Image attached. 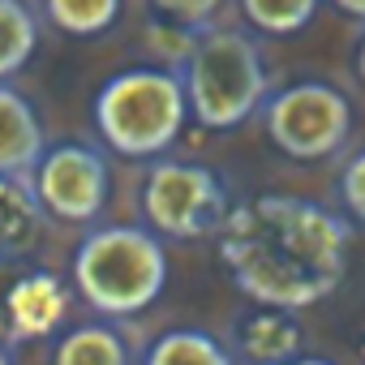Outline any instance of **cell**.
Masks as SVG:
<instances>
[{"label":"cell","mask_w":365,"mask_h":365,"mask_svg":"<svg viewBox=\"0 0 365 365\" xmlns=\"http://www.w3.org/2000/svg\"><path fill=\"white\" fill-rule=\"evenodd\" d=\"M348 254L352 224L309 198L262 194L237 207L220 228V262L232 284L250 301L292 314L339 288Z\"/></svg>","instance_id":"6da1fadb"},{"label":"cell","mask_w":365,"mask_h":365,"mask_svg":"<svg viewBox=\"0 0 365 365\" xmlns=\"http://www.w3.org/2000/svg\"><path fill=\"white\" fill-rule=\"evenodd\" d=\"M73 288L103 318H133L150 309L168 284V250L155 228L103 224L73 250Z\"/></svg>","instance_id":"7a4b0ae2"},{"label":"cell","mask_w":365,"mask_h":365,"mask_svg":"<svg viewBox=\"0 0 365 365\" xmlns=\"http://www.w3.org/2000/svg\"><path fill=\"white\" fill-rule=\"evenodd\" d=\"M190 120L180 69L138 65L112 73L95 95V129L125 159H159Z\"/></svg>","instance_id":"3957f363"},{"label":"cell","mask_w":365,"mask_h":365,"mask_svg":"<svg viewBox=\"0 0 365 365\" xmlns=\"http://www.w3.org/2000/svg\"><path fill=\"white\" fill-rule=\"evenodd\" d=\"M176 69L185 78L190 116L202 129H237L267 103V61L245 31H202Z\"/></svg>","instance_id":"277c9868"},{"label":"cell","mask_w":365,"mask_h":365,"mask_svg":"<svg viewBox=\"0 0 365 365\" xmlns=\"http://www.w3.org/2000/svg\"><path fill=\"white\" fill-rule=\"evenodd\" d=\"M142 215L168 241L220 237L232 215L228 180L194 159H155L142 176Z\"/></svg>","instance_id":"5b68a950"},{"label":"cell","mask_w":365,"mask_h":365,"mask_svg":"<svg viewBox=\"0 0 365 365\" xmlns=\"http://www.w3.org/2000/svg\"><path fill=\"white\" fill-rule=\"evenodd\" d=\"M267 138L297 163H318L344 150L352 133V103L339 86L305 78L292 82L262 103Z\"/></svg>","instance_id":"8992f818"},{"label":"cell","mask_w":365,"mask_h":365,"mask_svg":"<svg viewBox=\"0 0 365 365\" xmlns=\"http://www.w3.org/2000/svg\"><path fill=\"white\" fill-rule=\"evenodd\" d=\"M31 185L61 224H95L112 198V168L99 146L86 142H56L43 150L39 168L31 172Z\"/></svg>","instance_id":"52a82bcc"},{"label":"cell","mask_w":365,"mask_h":365,"mask_svg":"<svg viewBox=\"0 0 365 365\" xmlns=\"http://www.w3.org/2000/svg\"><path fill=\"white\" fill-rule=\"evenodd\" d=\"M61 318H65V288H61L56 275H48V271H22L18 279H9L5 309H0V327H5L9 344L43 339V335L56 331Z\"/></svg>","instance_id":"ba28073f"},{"label":"cell","mask_w":365,"mask_h":365,"mask_svg":"<svg viewBox=\"0 0 365 365\" xmlns=\"http://www.w3.org/2000/svg\"><path fill=\"white\" fill-rule=\"evenodd\" d=\"M43 150H48V138H43L39 112L18 86L0 82V176H31Z\"/></svg>","instance_id":"9c48e42d"},{"label":"cell","mask_w":365,"mask_h":365,"mask_svg":"<svg viewBox=\"0 0 365 365\" xmlns=\"http://www.w3.org/2000/svg\"><path fill=\"white\" fill-rule=\"evenodd\" d=\"M43 220L48 211L31 176H0V262L31 254L43 232Z\"/></svg>","instance_id":"30bf717a"},{"label":"cell","mask_w":365,"mask_h":365,"mask_svg":"<svg viewBox=\"0 0 365 365\" xmlns=\"http://www.w3.org/2000/svg\"><path fill=\"white\" fill-rule=\"evenodd\" d=\"M237 348L250 365H284L297 356L301 348V331H297V318L292 309H275V305H262L258 314H245L237 322Z\"/></svg>","instance_id":"8fae6325"},{"label":"cell","mask_w":365,"mask_h":365,"mask_svg":"<svg viewBox=\"0 0 365 365\" xmlns=\"http://www.w3.org/2000/svg\"><path fill=\"white\" fill-rule=\"evenodd\" d=\"M52 365H129V344L120 339L116 327L82 322L56 339Z\"/></svg>","instance_id":"7c38bea8"},{"label":"cell","mask_w":365,"mask_h":365,"mask_svg":"<svg viewBox=\"0 0 365 365\" xmlns=\"http://www.w3.org/2000/svg\"><path fill=\"white\" fill-rule=\"evenodd\" d=\"M142 365H237V361L215 335L198 327H172L146 348Z\"/></svg>","instance_id":"4fadbf2b"},{"label":"cell","mask_w":365,"mask_h":365,"mask_svg":"<svg viewBox=\"0 0 365 365\" xmlns=\"http://www.w3.org/2000/svg\"><path fill=\"white\" fill-rule=\"evenodd\" d=\"M39 48V22L22 0H0V82L18 78Z\"/></svg>","instance_id":"5bb4252c"},{"label":"cell","mask_w":365,"mask_h":365,"mask_svg":"<svg viewBox=\"0 0 365 365\" xmlns=\"http://www.w3.org/2000/svg\"><path fill=\"white\" fill-rule=\"evenodd\" d=\"M120 5L125 0H43V14L56 31L91 39V35H103L116 26Z\"/></svg>","instance_id":"9a60e30c"},{"label":"cell","mask_w":365,"mask_h":365,"mask_svg":"<svg viewBox=\"0 0 365 365\" xmlns=\"http://www.w3.org/2000/svg\"><path fill=\"white\" fill-rule=\"evenodd\" d=\"M245 22L262 35H301L318 9H322V0H237Z\"/></svg>","instance_id":"2e32d148"},{"label":"cell","mask_w":365,"mask_h":365,"mask_svg":"<svg viewBox=\"0 0 365 365\" xmlns=\"http://www.w3.org/2000/svg\"><path fill=\"white\" fill-rule=\"evenodd\" d=\"M150 9L163 22H172V26H185V31L202 35V31H211L220 22V14L228 9V0H150Z\"/></svg>","instance_id":"e0dca14e"},{"label":"cell","mask_w":365,"mask_h":365,"mask_svg":"<svg viewBox=\"0 0 365 365\" xmlns=\"http://www.w3.org/2000/svg\"><path fill=\"white\" fill-rule=\"evenodd\" d=\"M339 198H344L348 215H352L356 224H365V150L348 159V168H344V176H339Z\"/></svg>","instance_id":"ac0fdd59"},{"label":"cell","mask_w":365,"mask_h":365,"mask_svg":"<svg viewBox=\"0 0 365 365\" xmlns=\"http://www.w3.org/2000/svg\"><path fill=\"white\" fill-rule=\"evenodd\" d=\"M331 5H335L339 14H348V18H356V22H365V0H331Z\"/></svg>","instance_id":"d6986e66"},{"label":"cell","mask_w":365,"mask_h":365,"mask_svg":"<svg viewBox=\"0 0 365 365\" xmlns=\"http://www.w3.org/2000/svg\"><path fill=\"white\" fill-rule=\"evenodd\" d=\"M284 365H335V361H327V356H292Z\"/></svg>","instance_id":"ffe728a7"},{"label":"cell","mask_w":365,"mask_h":365,"mask_svg":"<svg viewBox=\"0 0 365 365\" xmlns=\"http://www.w3.org/2000/svg\"><path fill=\"white\" fill-rule=\"evenodd\" d=\"M356 78H361V86H365V39H361V48H356Z\"/></svg>","instance_id":"44dd1931"},{"label":"cell","mask_w":365,"mask_h":365,"mask_svg":"<svg viewBox=\"0 0 365 365\" xmlns=\"http://www.w3.org/2000/svg\"><path fill=\"white\" fill-rule=\"evenodd\" d=\"M0 365H14V344L0 339Z\"/></svg>","instance_id":"7402d4cb"}]
</instances>
